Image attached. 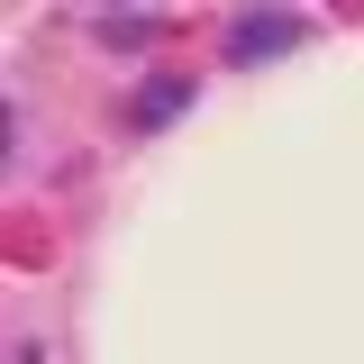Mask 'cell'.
I'll use <instances>...</instances> for the list:
<instances>
[{
    "instance_id": "obj_1",
    "label": "cell",
    "mask_w": 364,
    "mask_h": 364,
    "mask_svg": "<svg viewBox=\"0 0 364 364\" xmlns=\"http://www.w3.org/2000/svg\"><path fill=\"white\" fill-rule=\"evenodd\" d=\"M291 37H301L291 18H237V28H228V55H282Z\"/></svg>"
}]
</instances>
